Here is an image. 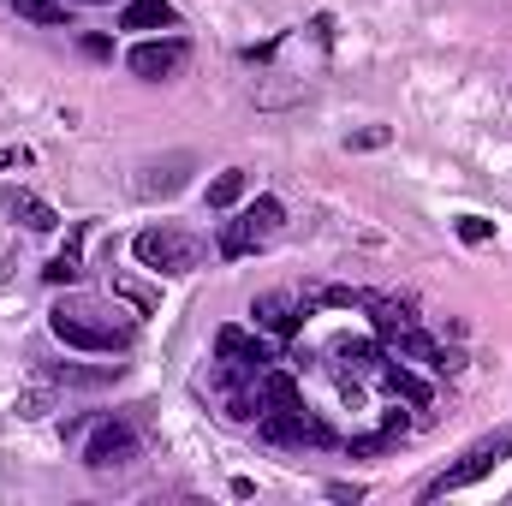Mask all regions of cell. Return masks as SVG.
<instances>
[{
  "label": "cell",
  "mask_w": 512,
  "mask_h": 506,
  "mask_svg": "<svg viewBox=\"0 0 512 506\" xmlns=\"http://www.w3.org/2000/svg\"><path fill=\"white\" fill-rule=\"evenodd\" d=\"M382 381L399 393V399H411V405H429V399H435V393H429V381L411 376V370H405V364H393V358L382 364Z\"/></svg>",
  "instance_id": "9a60e30c"
},
{
  "label": "cell",
  "mask_w": 512,
  "mask_h": 506,
  "mask_svg": "<svg viewBox=\"0 0 512 506\" xmlns=\"http://www.w3.org/2000/svg\"><path fill=\"white\" fill-rule=\"evenodd\" d=\"M84 6H108V0H84Z\"/></svg>",
  "instance_id": "4316f807"
},
{
  "label": "cell",
  "mask_w": 512,
  "mask_h": 506,
  "mask_svg": "<svg viewBox=\"0 0 512 506\" xmlns=\"http://www.w3.org/2000/svg\"><path fill=\"white\" fill-rule=\"evenodd\" d=\"M120 316V310H114ZM102 304H84V298H66V304H54L48 310V328L66 340V346H78V352H126L131 346V322H114Z\"/></svg>",
  "instance_id": "7a4b0ae2"
},
{
  "label": "cell",
  "mask_w": 512,
  "mask_h": 506,
  "mask_svg": "<svg viewBox=\"0 0 512 506\" xmlns=\"http://www.w3.org/2000/svg\"><path fill=\"white\" fill-rule=\"evenodd\" d=\"M346 143H352V149H382V143H387V126H370V131H352V137H346Z\"/></svg>",
  "instance_id": "603a6c76"
},
{
  "label": "cell",
  "mask_w": 512,
  "mask_h": 506,
  "mask_svg": "<svg viewBox=\"0 0 512 506\" xmlns=\"http://www.w3.org/2000/svg\"><path fill=\"white\" fill-rule=\"evenodd\" d=\"M131 251H137L143 268H155V274H191L203 262V239L185 233V227H173V221H155V227H143L131 239Z\"/></svg>",
  "instance_id": "3957f363"
},
{
  "label": "cell",
  "mask_w": 512,
  "mask_h": 506,
  "mask_svg": "<svg viewBox=\"0 0 512 506\" xmlns=\"http://www.w3.org/2000/svg\"><path fill=\"white\" fill-rule=\"evenodd\" d=\"M6 268H12V262H0V274H6Z\"/></svg>",
  "instance_id": "83f0119b"
},
{
  "label": "cell",
  "mask_w": 512,
  "mask_h": 506,
  "mask_svg": "<svg viewBox=\"0 0 512 506\" xmlns=\"http://www.w3.org/2000/svg\"><path fill=\"white\" fill-rule=\"evenodd\" d=\"M137 459V429L131 423H102L96 435H90V447H84V465L90 471H114V465H131Z\"/></svg>",
  "instance_id": "ba28073f"
},
{
  "label": "cell",
  "mask_w": 512,
  "mask_h": 506,
  "mask_svg": "<svg viewBox=\"0 0 512 506\" xmlns=\"http://www.w3.org/2000/svg\"><path fill=\"white\" fill-rule=\"evenodd\" d=\"M185 54H191V48H185L179 36H167V42H137V48L126 54V66L137 72V78L161 84V78H173V72L185 66Z\"/></svg>",
  "instance_id": "9c48e42d"
},
{
  "label": "cell",
  "mask_w": 512,
  "mask_h": 506,
  "mask_svg": "<svg viewBox=\"0 0 512 506\" xmlns=\"http://www.w3.org/2000/svg\"><path fill=\"white\" fill-rule=\"evenodd\" d=\"M393 441H399L393 429H382V435H358V441H352V453H358V459H376V453H387Z\"/></svg>",
  "instance_id": "44dd1931"
},
{
  "label": "cell",
  "mask_w": 512,
  "mask_h": 506,
  "mask_svg": "<svg viewBox=\"0 0 512 506\" xmlns=\"http://www.w3.org/2000/svg\"><path fill=\"white\" fill-rule=\"evenodd\" d=\"M185 173H191V155L149 161V167H143V179H137V191H143V197H173V191L185 185Z\"/></svg>",
  "instance_id": "7c38bea8"
},
{
  "label": "cell",
  "mask_w": 512,
  "mask_h": 506,
  "mask_svg": "<svg viewBox=\"0 0 512 506\" xmlns=\"http://www.w3.org/2000/svg\"><path fill=\"white\" fill-rule=\"evenodd\" d=\"M507 453H512V423H507V429H495V435H483L477 447H465V453H459V465H447L441 477H429V483H423V501H441V495H459V489L483 483Z\"/></svg>",
  "instance_id": "277c9868"
},
{
  "label": "cell",
  "mask_w": 512,
  "mask_h": 506,
  "mask_svg": "<svg viewBox=\"0 0 512 506\" xmlns=\"http://www.w3.org/2000/svg\"><path fill=\"white\" fill-rule=\"evenodd\" d=\"M251 316H256V328L292 340V334H298V316H310V310H304L298 298H286V292H262V298L251 304Z\"/></svg>",
  "instance_id": "30bf717a"
},
{
  "label": "cell",
  "mask_w": 512,
  "mask_h": 506,
  "mask_svg": "<svg viewBox=\"0 0 512 506\" xmlns=\"http://www.w3.org/2000/svg\"><path fill=\"white\" fill-rule=\"evenodd\" d=\"M239 197H245V167H227L209 179V209H233Z\"/></svg>",
  "instance_id": "ac0fdd59"
},
{
  "label": "cell",
  "mask_w": 512,
  "mask_h": 506,
  "mask_svg": "<svg viewBox=\"0 0 512 506\" xmlns=\"http://www.w3.org/2000/svg\"><path fill=\"white\" fill-rule=\"evenodd\" d=\"M173 24H179V12L167 0H126V12H120V30H173Z\"/></svg>",
  "instance_id": "4fadbf2b"
},
{
  "label": "cell",
  "mask_w": 512,
  "mask_h": 506,
  "mask_svg": "<svg viewBox=\"0 0 512 506\" xmlns=\"http://www.w3.org/2000/svg\"><path fill=\"white\" fill-rule=\"evenodd\" d=\"M66 6H72V0H12V12H18V18L48 24V30H60V24L72 30V12H66Z\"/></svg>",
  "instance_id": "5bb4252c"
},
{
  "label": "cell",
  "mask_w": 512,
  "mask_h": 506,
  "mask_svg": "<svg viewBox=\"0 0 512 506\" xmlns=\"http://www.w3.org/2000/svg\"><path fill=\"white\" fill-rule=\"evenodd\" d=\"M0 209H6L12 221H24L30 233H54V227H60V215H54L36 191H24V185H6V191H0Z\"/></svg>",
  "instance_id": "8fae6325"
},
{
  "label": "cell",
  "mask_w": 512,
  "mask_h": 506,
  "mask_svg": "<svg viewBox=\"0 0 512 506\" xmlns=\"http://www.w3.org/2000/svg\"><path fill=\"white\" fill-rule=\"evenodd\" d=\"M364 310H370L376 334H382L399 358H411V364H423V370H435V376H459V352H447L435 334H423L417 316H411V304H393V298L364 292Z\"/></svg>",
  "instance_id": "6da1fadb"
},
{
  "label": "cell",
  "mask_w": 512,
  "mask_h": 506,
  "mask_svg": "<svg viewBox=\"0 0 512 506\" xmlns=\"http://www.w3.org/2000/svg\"><path fill=\"white\" fill-rule=\"evenodd\" d=\"M215 358L227 364V376H251V381L274 364L268 346H262L256 334H245V328H221V334H215Z\"/></svg>",
  "instance_id": "52a82bcc"
},
{
  "label": "cell",
  "mask_w": 512,
  "mask_h": 506,
  "mask_svg": "<svg viewBox=\"0 0 512 506\" xmlns=\"http://www.w3.org/2000/svg\"><path fill=\"white\" fill-rule=\"evenodd\" d=\"M126 364H102V370H78V364H60V370H42L48 381H66V387H108V381H120Z\"/></svg>",
  "instance_id": "2e32d148"
},
{
  "label": "cell",
  "mask_w": 512,
  "mask_h": 506,
  "mask_svg": "<svg viewBox=\"0 0 512 506\" xmlns=\"http://www.w3.org/2000/svg\"><path fill=\"white\" fill-rule=\"evenodd\" d=\"M84 54H96V60H108V54H114V42H108V36H84Z\"/></svg>",
  "instance_id": "d4e9b609"
},
{
  "label": "cell",
  "mask_w": 512,
  "mask_h": 506,
  "mask_svg": "<svg viewBox=\"0 0 512 506\" xmlns=\"http://www.w3.org/2000/svg\"><path fill=\"white\" fill-rule=\"evenodd\" d=\"M453 227H459L465 245H489V239H495V221H483V215H459Z\"/></svg>",
  "instance_id": "ffe728a7"
},
{
  "label": "cell",
  "mask_w": 512,
  "mask_h": 506,
  "mask_svg": "<svg viewBox=\"0 0 512 506\" xmlns=\"http://www.w3.org/2000/svg\"><path fill=\"white\" fill-rule=\"evenodd\" d=\"M48 405H54V399H48V393H24V399H18V417H42V411H48Z\"/></svg>",
  "instance_id": "cb8c5ba5"
},
{
  "label": "cell",
  "mask_w": 512,
  "mask_h": 506,
  "mask_svg": "<svg viewBox=\"0 0 512 506\" xmlns=\"http://www.w3.org/2000/svg\"><path fill=\"white\" fill-rule=\"evenodd\" d=\"M280 227H286L280 197H256V203H245L233 221H221V256H251L256 245H268Z\"/></svg>",
  "instance_id": "5b68a950"
},
{
  "label": "cell",
  "mask_w": 512,
  "mask_h": 506,
  "mask_svg": "<svg viewBox=\"0 0 512 506\" xmlns=\"http://www.w3.org/2000/svg\"><path fill=\"white\" fill-rule=\"evenodd\" d=\"M12 161H24V149H0V167H12Z\"/></svg>",
  "instance_id": "484cf974"
},
{
  "label": "cell",
  "mask_w": 512,
  "mask_h": 506,
  "mask_svg": "<svg viewBox=\"0 0 512 506\" xmlns=\"http://www.w3.org/2000/svg\"><path fill=\"white\" fill-rule=\"evenodd\" d=\"M78 245H84V227H72L66 251H60L54 262H48V268H42V274H48V286H72V280H78V268H84V262H78Z\"/></svg>",
  "instance_id": "e0dca14e"
},
{
  "label": "cell",
  "mask_w": 512,
  "mask_h": 506,
  "mask_svg": "<svg viewBox=\"0 0 512 506\" xmlns=\"http://www.w3.org/2000/svg\"><path fill=\"white\" fill-rule=\"evenodd\" d=\"M256 423H262V435L280 441V447H334V429H328L316 411H304V399H298V405H274V411H262Z\"/></svg>",
  "instance_id": "8992f818"
},
{
  "label": "cell",
  "mask_w": 512,
  "mask_h": 506,
  "mask_svg": "<svg viewBox=\"0 0 512 506\" xmlns=\"http://www.w3.org/2000/svg\"><path fill=\"white\" fill-rule=\"evenodd\" d=\"M334 358H346L352 370H382V364H387L382 346H370V340H340V346H334Z\"/></svg>",
  "instance_id": "d6986e66"
},
{
  "label": "cell",
  "mask_w": 512,
  "mask_h": 506,
  "mask_svg": "<svg viewBox=\"0 0 512 506\" xmlns=\"http://www.w3.org/2000/svg\"><path fill=\"white\" fill-rule=\"evenodd\" d=\"M114 292H120V298H131L137 310H155V292H149V286H137V280H114Z\"/></svg>",
  "instance_id": "7402d4cb"
}]
</instances>
